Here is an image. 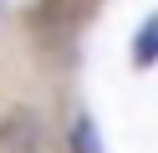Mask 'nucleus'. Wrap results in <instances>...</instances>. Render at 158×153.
Here are the masks:
<instances>
[{
	"label": "nucleus",
	"instance_id": "1",
	"mask_svg": "<svg viewBox=\"0 0 158 153\" xmlns=\"http://www.w3.org/2000/svg\"><path fill=\"white\" fill-rule=\"evenodd\" d=\"M0 153H46V122L31 107L0 112Z\"/></svg>",
	"mask_w": 158,
	"mask_h": 153
},
{
	"label": "nucleus",
	"instance_id": "2",
	"mask_svg": "<svg viewBox=\"0 0 158 153\" xmlns=\"http://www.w3.org/2000/svg\"><path fill=\"white\" fill-rule=\"evenodd\" d=\"M133 61H138V66H153V61H158V15H148L143 26H138V36H133Z\"/></svg>",
	"mask_w": 158,
	"mask_h": 153
},
{
	"label": "nucleus",
	"instance_id": "3",
	"mask_svg": "<svg viewBox=\"0 0 158 153\" xmlns=\"http://www.w3.org/2000/svg\"><path fill=\"white\" fill-rule=\"evenodd\" d=\"M72 148H77V153H102V148H97V138H92V122H87V117L72 128Z\"/></svg>",
	"mask_w": 158,
	"mask_h": 153
}]
</instances>
